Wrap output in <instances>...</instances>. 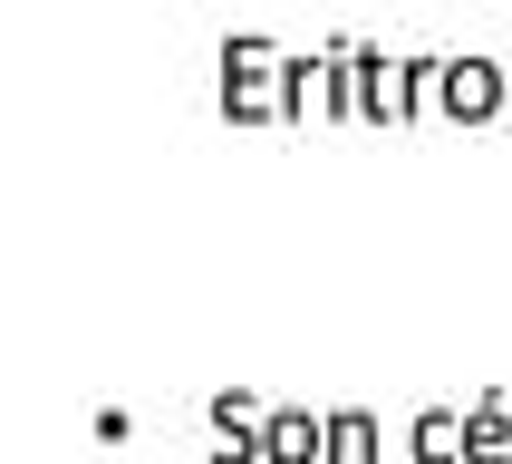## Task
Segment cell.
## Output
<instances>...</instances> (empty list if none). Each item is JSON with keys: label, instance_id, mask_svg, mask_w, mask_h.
Here are the masks:
<instances>
[{"label": "cell", "instance_id": "1", "mask_svg": "<svg viewBox=\"0 0 512 464\" xmlns=\"http://www.w3.org/2000/svg\"><path fill=\"white\" fill-rule=\"evenodd\" d=\"M319 116L406 126V116H416V78H406V58L368 49V39H329V107H319Z\"/></svg>", "mask_w": 512, "mask_h": 464}, {"label": "cell", "instance_id": "2", "mask_svg": "<svg viewBox=\"0 0 512 464\" xmlns=\"http://www.w3.org/2000/svg\"><path fill=\"white\" fill-rule=\"evenodd\" d=\"M281 68H290L281 39H261V29H232V39H223V116H232V126H290Z\"/></svg>", "mask_w": 512, "mask_h": 464}, {"label": "cell", "instance_id": "3", "mask_svg": "<svg viewBox=\"0 0 512 464\" xmlns=\"http://www.w3.org/2000/svg\"><path fill=\"white\" fill-rule=\"evenodd\" d=\"M435 116H455V126H493V116H512V58L455 49L445 68H435Z\"/></svg>", "mask_w": 512, "mask_h": 464}, {"label": "cell", "instance_id": "4", "mask_svg": "<svg viewBox=\"0 0 512 464\" xmlns=\"http://www.w3.org/2000/svg\"><path fill=\"white\" fill-rule=\"evenodd\" d=\"M261 455H271V464H329V416H310V406H271V416H261Z\"/></svg>", "mask_w": 512, "mask_h": 464}, {"label": "cell", "instance_id": "5", "mask_svg": "<svg viewBox=\"0 0 512 464\" xmlns=\"http://www.w3.org/2000/svg\"><path fill=\"white\" fill-rule=\"evenodd\" d=\"M464 464H512V387H484L464 406Z\"/></svg>", "mask_w": 512, "mask_h": 464}, {"label": "cell", "instance_id": "6", "mask_svg": "<svg viewBox=\"0 0 512 464\" xmlns=\"http://www.w3.org/2000/svg\"><path fill=\"white\" fill-rule=\"evenodd\" d=\"M406 455L416 464H464V406H426L406 426Z\"/></svg>", "mask_w": 512, "mask_h": 464}, {"label": "cell", "instance_id": "7", "mask_svg": "<svg viewBox=\"0 0 512 464\" xmlns=\"http://www.w3.org/2000/svg\"><path fill=\"white\" fill-rule=\"evenodd\" d=\"M377 445L387 435H377L368 406H329V464H377Z\"/></svg>", "mask_w": 512, "mask_h": 464}, {"label": "cell", "instance_id": "8", "mask_svg": "<svg viewBox=\"0 0 512 464\" xmlns=\"http://www.w3.org/2000/svg\"><path fill=\"white\" fill-rule=\"evenodd\" d=\"M203 416H213V435H232V426H261V416H271V406H261L252 387H223V397L203 406Z\"/></svg>", "mask_w": 512, "mask_h": 464}]
</instances>
